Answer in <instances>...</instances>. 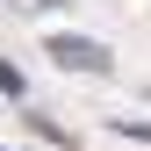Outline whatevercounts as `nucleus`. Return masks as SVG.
Listing matches in <instances>:
<instances>
[{
	"mask_svg": "<svg viewBox=\"0 0 151 151\" xmlns=\"http://www.w3.org/2000/svg\"><path fill=\"white\" fill-rule=\"evenodd\" d=\"M50 58H58V65H72V72H108V50L101 43H86V36H50Z\"/></svg>",
	"mask_w": 151,
	"mask_h": 151,
	"instance_id": "nucleus-1",
	"label": "nucleus"
},
{
	"mask_svg": "<svg viewBox=\"0 0 151 151\" xmlns=\"http://www.w3.org/2000/svg\"><path fill=\"white\" fill-rule=\"evenodd\" d=\"M0 93H7V101H22V93H29V86H22V72H14L7 58H0Z\"/></svg>",
	"mask_w": 151,
	"mask_h": 151,
	"instance_id": "nucleus-2",
	"label": "nucleus"
},
{
	"mask_svg": "<svg viewBox=\"0 0 151 151\" xmlns=\"http://www.w3.org/2000/svg\"><path fill=\"white\" fill-rule=\"evenodd\" d=\"M122 137H137V144H151V122H115Z\"/></svg>",
	"mask_w": 151,
	"mask_h": 151,
	"instance_id": "nucleus-3",
	"label": "nucleus"
}]
</instances>
